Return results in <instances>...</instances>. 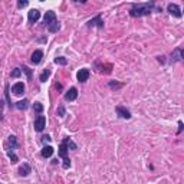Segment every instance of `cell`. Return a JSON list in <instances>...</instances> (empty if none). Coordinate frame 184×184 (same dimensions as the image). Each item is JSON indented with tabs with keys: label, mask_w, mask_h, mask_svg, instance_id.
<instances>
[{
	"label": "cell",
	"mask_w": 184,
	"mask_h": 184,
	"mask_svg": "<svg viewBox=\"0 0 184 184\" xmlns=\"http://www.w3.org/2000/svg\"><path fill=\"white\" fill-rule=\"evenodd\" d=\"M68 144H66V138L63 140V143L59 145V157H62V158L65 160V158H69L68 157Z\"/></svg>",
	"instance_id": "cell-13"
},
{
	"label": "cell",
	"mask_w": 184,
	"mask_h": 184,
	"mask_svg": "<svg viewBox=\"0 0 184 184\" xmlns=\"http://www.w3.org/2000/svg\"><path fill=\"white\" fill-rule=\"evenodd\" d=\"M48 29H49V32H51V33H56V32L61 29V23L56 20L55 23H52L51 26H48Z\"/></svg>",
	"instance_id": "cell-17"
},
{
	"label": "cell",
	"mask_w": 184,
	"mask_h": 184,
	"mask_svg": "<svg viewBox=\"0 0 184 184\" xmlns=\"http://www.w3.org/2000/svg\"><path fill=\"white\" fill-rule=\"evenodd\" d=\"M89 75H91V72H89V69H87V68H83V69H81V71H78L76 73V79L79 82H87L88 79H89Z\"/></svg>",
	"instance_id": "cell-6"
},
{
	"label": "cell",
	"mask_w": 184,
	"mask_h": 184,
	"mask_svg": "<svg viewBox=\"0 0 184 184\" xmlns=\"http://www.w3.org/2000/svg\"><path fill=\"white\" fill-rule=\"evenodd\" d=\"M115 112H117L118 117L124 118V119H129V118H131V112H129V109H127V108L122 107V105H118V107L115 108Z\"/></svg>",
	"instance_id": "cell-4"
},
{
	"label": "cell",
	"mask_w": 184,
	"mask_h": 184,
	"mask_svg": "<svg viewBox=\"0 0 184 184\" xmlns=\"http://www.w3.org/2000/svg\"><path fill=\"white\" fill-rule=\"evenodd\" d=\"M23 72H26L27 78H29V79H32V71L29 69V68H27V66H23Z\"/></svg>",
	"instance_id": "cell-29"
},
{
	"label": "cell",
	"mask_w": 184,
	"mask_h": 184,
	"mask_svg": "<svg viewBox=\"0 0 184 184\" xmlns=\"http://www.w3.org/2000/svg\"><path fill=\"white\" fill-rule=\"evenodd\" d=\"M89 27H92V26H97V27H99V29H102L104 27V20H102V16L98 15L97 17H94V19H91V20L87 23Z\"/></svg>",
	"instance_id": "cell-9"
},
{
	"label": "cell",
	"mask_w": 184,
	"mask_h": 184,
	"mask_svg": "<svg viewBox=\"0 0 184 184\" xmlns=\"http://www.w3.org/2000/svg\"><path fill=\"white\" fill-rule=\"evenodd\" d=\"M53 62L56 63V65H68V59L63 56H58L53 59Z\"/></svg>",
	"instance_id": "cell-19"
},
{
	"label": "cell",
	"mask_w": 184,
	"mask_h": 184,
	"mask_svg": "<svg viewBox=\"0 0 184 184\" xmlns=\"http://www.w3.org/2000/svg\"><path fill=\"white\" fill-rule=\"evenodd\" d=\"M42 140H43V141H45V143H46V141H48V143H49V141H51L52 138H51V135H43V137H42Z\"/></svg>",
	"instance_id": "cell-31"
},
{
	"label": "cell",
	"mask_w": 184,
	"mask_h": 184,
	"mask_svg": "<svg viewBox=\"0 0 184 184\" xmlns=\"http://www.w3.org/2000/svg\"><path fill=\"white\" fill-rule=\"evenodd\" d=\"M181 131H183V122L180 121V122H179V131H177V134H180Z\"/></svg>",
	"instance_id": "cell-32"
},
{
	"label": "cell",
	"mask_w": 184,
	"mask_h": 184,
	"mask_svg": "<svg viewBox=\"0 0 184 184\" xmlns=\"http://www.w3.org/2000/svg\"><path fill=\"white\" fill-rule=\"evenodd\" d=\"M42 58H43V52H42L41 49H36V51L32 53L30 61H32V63H35V65H39V63L42 62Z\"/></svg>",
	"instance_id": "cell-10"
},
{
	"label": "cell",
	"mask_w": 184,
	"mask_h": 184,
	"mask_svg": "<svg viewBox=\"0 0 184 184\" xmlns=\"http://www.w3.org/2000/svg\"><path fill=\"white\" fill-rule=\"evenodd\" d=\"M9 144H10L13 148H17V147H19V144H17V141H16L15 135H10V137H9Z\"/></svg>",
	"instance_id": "cell-22"
},
{
	"label": "cell",
	"mask_w": 184,
	"mask_h": 184,
	"mask_svg": "<svg viewBox=\"0 0 184 184\" xmlns=\"http://www.w3.org/2000/svg\"><path fill=\"white\" fill-rule=\"evenodd\" d=\"M5 91H6V99H7V102H9V107H12V102H10V97H9V85H6Z\"/></svg>",
	"instance_id": "cell-28"
},
{
	"label": "cell",
	"mask_w": 184,
	"mask_h": 184,
	"mask_svg": "<svg viewBox=\"0 0 184 184\" xmlns=\"http://www.w3.org/2000/svg\"><path fill=\"white\" fill-rule=\"evenodd\" d=\"M20 75H22V68H16L12 72V78H19Z\"/></svg>",
	"instance_id": "cell-25"
},
{
	"label": "cell",
	"mask_w": 184,
	"mask_h": 184,
	"mask_svg": "<svg viewBox=\"0 0 184 184\" xmlns=\"http://www.w3.org/2000/svg\"><path fill=\"white\" fill-rule=\"evenodd\" d=\"M12 92L15 95H23V92H25V83L23 82H16L15 85L12 87Z\"/></svg>",
	"instance_id": "cell-12"
},
{
	"label": "cell",
	"mask_w": 184,
	"mask_h": 184,
	"mask_svg": "<svg viewBox=\"0 0 184 184\" xmlns=\"http://www.w3.org/2000/svg\"><path fill=\"white\" fill-rule=\"evenodd\" d=\"M66 144H68V148H71V150H76L78 148V145L73 143L69 137H66Z\"/></svg>",
	"instance_id": "cell-23"
},
{
	"label": "cell",
	"mask_w": 184,
	"mask_h": 184,
	"mask_svg": "<svg viewBox=\"0 0 184 184\" xmlns=\"http://www.w3.org/2000/svg\"><path fill=\"white\" fill-rule=\"evenodd\" d=\"M52 154H53V148L51 145H45L42 148V157L43 158H49V157H52Z\"/></svg>",
	"instance_id": "cell-15"
},
{
	"label": "cell",
	"mask_w": 184,
	"mask_h": 184,
	"mask_svg": "<svg viewBox=\"0 0 184 184\" xmlns=\"http://www.w3.org/2000/svg\"><path fill=\"white\" fill-rule=\"evenodd\" d=\"M27 107H29V101H27V99H23V101L16 102V108H17V109H20V111H25V109H27Z\"/></svg>",
	"instance_id": "cell-16"
},
{
	"label": "cell",
	"mask_w": 184,
	"mask_h": 184,
	"mask_svg": "<svg viewBox=\"0 0 184 184\" xmlns=\"http://www.w3.org/2000/svg\"><path fill=\"white\" fill-rule=\"evenodd\" d=\"M49 76H51V71L49 69H46V71H43L41 73V76H39V81L41 82H46L48 79H49Z\"/></svg>",
	"instance_id": "cell-18"
},
{
	"label": "cell",
	"mask_w": 184,
	"mask_h": 184,
	"mask_svg": "<svg viewBox=\"0 0 184 184\" xmlns=\"http://www.w3.org/2000/svg\"><path fill=\"white\" fill-rule=\"evenodd\" d=\"M109 88H111V89H119V88H122V83H118V82L111 81L109 82Z\"/></svg>",
	"instance_id": "cell-26"
},
{
	"label": "cell",
	"mask_w": 184,
	"mask_h": 184,
	"mask_svg": "<svg viewBox=\"0 0 184 184\" xmlns=\"http://www.w3.org/2000/svg\"><path fill=\"white\" fill-rule=\"evenodd\" d=\"M39 19H41V12L37 10V9H32V10H29V13H27V20H29L30 25L36 23Z\"/></svg>",
	"instance_id": "cell-5"
},
{
	"label": "cell",
	"mask_w": 184,
	"mask_h": 184,
	"mask_svg": "<svg viewBox=\"0 0 184 184\" xmlns=\"http://www.w3.org/2000/svg\"><path fill=\"white\" fill-rule=\"evenodd\" d=\"M43 22H45L46 26H51L52 23H55V22H56V13H55V12H52V10L46 12L45 17H43Z\"/></svg>",
	"instance_id": "cell-7"
},
{
	"label": "cell",
	"mask_w": 184,
	"mask_h": 184,
	"mask_svg": "<svg viewBox=\"0 0 184 184\" xmlns=\"http://www.w3.org/2000/svg\"><path fill=\"white\" fill-rule=\"evenodd\" d=\"M154 9L153 3H135L131 6L129 15L133 17H141V16H148Z\"/></svg>",
	"instance_id": "cell-1"
},
{
	"label": "cell",
	"mask_w": 184,
	"mask_h": 184,
	"mask_svg": "<svg viewBox=\"0 0 184 184\" xmlns=\"http://www.w3.org/2000/svg\"><path fill=\"white\" fill-rule=\"evenodd\" d=\"M33 127H35V131L37 133H42L46 127V118L45 115H39V117L35 119V124H33Z\"/></svg>",
	"instance_id": "cell-2"
},
{
	"label": "cell",
	"mask_w": 184,
	"mask_h": 184,
	"mask_svg": "<svg viewBox=\"0 0 184 184\" xmlns=\"http://www.w3.org/2000/svg\"><path fill=\"white\" fill-rule=\"evenodd\" d=\"M167 10H168V13L171 16H174V17H181V16H183L180 6L175 5V3H170V5L167 6Z\"/></svg>",
	"instance_id": "cell-3"
},
{
	"label": "cell",
	"mask_w": 184,
	"mask_h": 184,
	"mask_svg": "<svg viewBox=\"0 0 184 184\" xmlns=\"http://www.w3.org/2000/svg\"><path fill=\"white\" fill-rule=\"evenodd\" d=\"M30 173H32V168L27 163H23L20 167H19V174H20L22 177H27Z\"/></svg>",
	"instance_id": "cell-14"
},
{
	"label": "cell",
	"mask_w": 184,
	"mask_h": 184,
	"mask_svg": "<svg viewBox=\"0 0 184 184\" xmlns=\"http://www.w3.org/2000/svg\"><path fill=\"white\" fill-rule=\"evenodd\" d=\"M78 98V89L75 87H72L69 91H66V94H65V101H75Z\"/></svg>",
	"instance_id": "cell-11"
},
{
	"label": "cell",
	"mask_w": 184,
	"mask_h": 184,
	"mask_svg": "<svg viewBox=\"0 0 184 184\" xmlns=\"http://www.w3.org/2000/svg\"><path fill=\"white\" fill-rule=\"evenodd\" d=\"M184 58V53H183V49L181 48H175L171 53V61L173 62H181Z\"/></svg>",
	"instance_id": "cell-8"
},
{
	"label": "cell",
	"mask_w": 184,
	"mask_h": 184,
	"mask_svg": "<svg viewBox=\"0 0 184 184\" xmlns=\"http://www.w3.org/2000/svg\"><path fill=\"white\" fill-rule=\"evenodd\" d=\"M56 114H58V117H61V118H63L65 115H66V111H65V107L63 105H61V107H58V111H56Z\"/></svg>",
	"instance_id": "cell-21"
},
{
	"label": "cell",
	"mask_w": 184,
	"mask_h": 184,
	"mask_svg": "<svg viewBox=\"0 0 184 184\" xmlns=\"http://www.w3.org/2000/svg\"><path fill=\"white\" fill-rule=\"evenodd\" d=\"M3 104H5V102L0 99V121L3 119Z\"/></svg>",
	"instance_id": "cell-30"
},
{
	"label": "cell",
	"mask_w": 184,
	"mask_h": 184,
	"mask_svg": "<svg viewBox=\"0 0 184 184\" xmlns=\"http://www.w3.org/2000/svg\"><path fill=\"white\" fill-rule=\"evenodd\" d=\"M27 5H29L27 0H19V2H17V7H19V9H23V7H26Z\"/></svg>",
	"instance_id": "cell-27"
},
{
	"label": "cell",
	"mask_w": 184,
	"mask_h": 184,
	"mask_svg": "<svg viewBox=\"0 0 184 184\" xmlns=\"http://www.w3.org/2000/svg\"><path fill=\"white\" fill-rule=\"evenodd\" d=\"M32 108H33V111L37 114H42L43 112V105H42L41 102H35L33 105H32Z\"/></svg>",
	"instance_id": "cell-20"
},
{
	"label": "cell",
	"mask_w": 184,
	"mask_h": 184,
	"mask_svg": "<svg viewBox=\"0 0 184 184\" xmlns=\"http://www.w3.org/2000/svg\"><path fill=\"white\" fill-rule=\"evenodd\" d=\"M7 155H9V158L12 160V163L16 164L17 161H19V158H17V155H16L15 153H12V151H7Z\"/></svg>",
	"instance_id": "cell-24"
}]
</instances>
